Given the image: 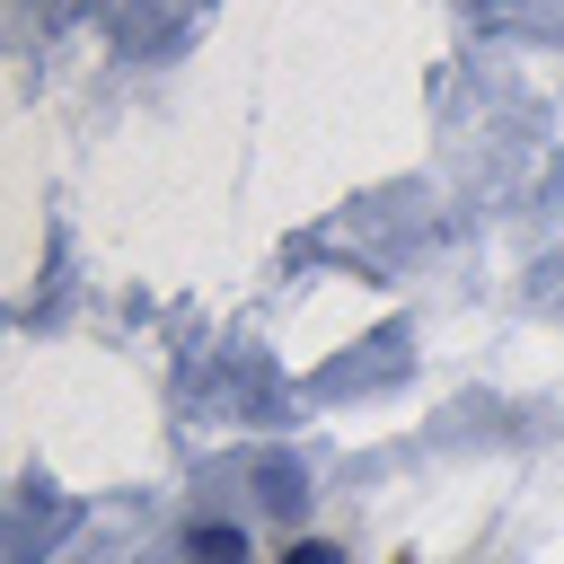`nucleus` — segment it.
<instances>
[{
	"label": "nucleus",
	"mask_w": 564,
	"mask_h": 564,
	"mask_svg": "<svg viewBox=\"0 0 564 564\" xmlns=\"http://www.w3.org/2000/svg\"><path fill=\"white\" fill-rule=\"evenodd\" d=\"M203 485H212V494H247L256 511H300V502H308V467H300L291 449H238V458H212Z\"/></svg>",
	"instance_id": "nucleus-1"
},
{
	"label": "nucleus",
	"mask_w": 564,
	"mask_h": 564,
	"mask_svg": "<svg viewBox=\"0 0 564 564\" xmlns=\"http://www.w3.org/2000/svg\"><path fill=\"white\" fill-rule=\"evenodd\" d=\"M70 529H79V502H70V494H53L44 476H26V485H18V502H9V564H44Z\"/></svg>",
	"instance_id": "nucleus-2"
},
{
	"label": "nucleus",
	"mask_w": 564,
	"mask_h": 564,
	"mask_svg": "<svg viewBox=\"0 0 564 564\" xmlns=\"http://www.w3.org/2000/svg\"><path fill=\"white\" fill-rule=\"evenodd\" d=\"M185 555L194 564H247V529L238 520H194L185 529Z\"/></svg>",
	"instance_id": "nucleus-3"
},
{
	"label": "nucleus",
	"mask_w": 564,
	"mask_h": 564,
	"mask_svg": "<svg viewBox=\"0 0 564 564\" xmlns=\"http://www.w3.org/2000/svg\"><path fill=\"white\" fill-rule=\"evenodd\" d=\"M282 564H344V555H335V546H326V538H300V546H291V555H282Z\"/></svg>",
	"instance_id": "nucleus-4"
}]
</instances>
